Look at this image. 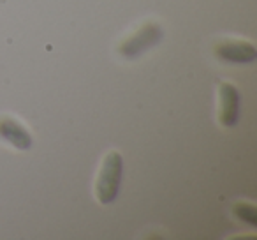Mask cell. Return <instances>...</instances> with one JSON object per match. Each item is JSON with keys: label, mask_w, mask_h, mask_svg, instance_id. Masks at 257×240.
<instances>
[{"label": "cell", "mask_w": 257, "mask_h": 240, "mask_svg": "<svg viewBox=\"0 0 257 240\" xmlns=\"http://www.w3.org/2000/svg\"><path fill=\"white\" fill-rule=\"evenodd\" d=\"M121 172H123V159H121L120 152H107L95 180L97 200L102 205H109L116 200L121 184Z\"/></svg>", "instance_id": "6da1fadb"}, {"label": "cell", "mask_w": 257, "mask_h": 240, "mask_svg": "<svg viewBox=\"0 0 257 240\" xmlns=\"http://www.w3.org/2000/svg\"><path fill=\"white\" fill-rule=\"evenodd\" d=\"M161 39H162L161 27L154 22H148L120 44V53L125 58L140 57L143 51H148L150 48H154Z\"/></svg>", "instance_id": "7a4b0ae2"}, {"label": "cell", "mask_w": 257, "mask_h": 240, "mask_svg": "<svg viewBox=\"0 0 257 240\" xmlns=\"http://www.w3.org/2000/svg\"><path fill=\"white\" fill-rule=\"evenodd\" d=\"M215 55L218 60L229 64H250L257 58V51L252 43L239 39L222 41L215 46Z\"/></svg>", "instance_id": "3957f363"}, {"label": "cell", "mask_w": 257, "mask_h": 240, "mask_svg": "<svg viewBox=\"0 0 257 240\" xmlns=\"http://www.w3.org/2000/svg\"><path fill=\"white\" fill-rule=\"evenodd\" d=\"M218 118L224 127H234L239 120V92L232 83H220L218 89Z\"/></svg>", "instance_id": "277c9868"}, {"label": "cell", "mask_w": 257, "mask_h": 240, "mask_svg": "<svg viewBox=\"0 0 257 240\" xmlns=\"http://www.w3.org/2000/svg\"><path fill=\"white\" fill-rule=\"evenodd\" d=\"M0 138L18 150H29L34 143L29 129L13 117H0Z\"/></svg>", "instance_id": "5b68a950"}, {"label": "cell", "mask_w": 257, "mask_h": 240, "mask_svg": "<svg viewBox=\"0 0 257 240\" xmlns=\"http://www.w3.org/2000/svg\"><path fill=\"white\" fill-rule=\"evenodd\" d=\"M234 215L241 219V221H245L246 224H250V226L257 224V210H255V207L250 203L234 205Z\"/></svg>", "instance_id": "8992f818"}]
</instances>
